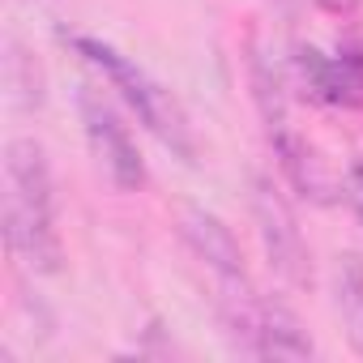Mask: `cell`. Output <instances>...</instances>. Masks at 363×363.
<instances>
[{
    "instance_id": "cell-12",
    "label": "cell",
    "mask_w": 363,
    "mask_h": 363,
    "mask_svg": "<svg viewBox=\"0 0 363 363\" xmlns=\"http://www.w3.org/2000/svg\"><path fill=\"white\" fill-rule=\"evenodd\" d=\"M320 5H325V9H333V13H350L359 0H320Z\"/></svg>"
},
{
    "instance_id": "cell-11",
    "label": "cell",
    "mask_w": 363,
    "mask_h": 363,
    "mask_svg": "<svg viewBox=\"0 0 363 363\" xmlns=\"http://www.w3.org/2000/svg\"><path fill=\"white\" fill-rule=\"evenodd\" d=\"M346 197H350V206H354V214H359V223H363V167L350 171V179H346Z\"/></svg>"
},
{
    "instance_id": "cell-5",
    "label": "cell",
    "mask_w": 363,
    "mask_h": 363,
    "mask_svg": "<svg viewBox=\"0 0 363 363\" xmlns=\"http://www.w3.org/2000/svg\"><path fill=\"white\" fill-rule=\"evenodd\" d=\"M295 69L303 82V94H312L325 107H363V48H342L337 56H325L316 48L295 52Z\"/></svg>"
},
{
    "instance_id": "cell-6",
    "label": "cell",
    "mask_w": 363,
    "mask_h": 363,
    "mask_svg": "<svg viewBox=\"0 0 363 363\" xmlns=\"http://www.w3.org/2000/svg\"><path fill=\"white\" fill-rule=\"evenodd\" d=\"M179 235H184V244L197 252V261H206L223 286H248V265H244V248L235 240V231L201 210V206H184L179 210Z\"/></svg>"
},
{
    "instance_id": "cell-2",
    "label": "cell",
    "mask_w": 363,
    "mask_h": 363,
    "mask_svg": "<svg viewBox=\"0 0 363 363\" xmlns=\"http://www.w3.org/2000/svg\"><path fill=\"white\" fill-rule=\"evenodd\" d=\"M69 43H73V52H77L86 65H94V69L120 90V99L137 111V120H141L175 158L197 162V137H193L189 111L179 107V99H175L162 82H154L137 60L120 56L111 43H103V39H94V35H73Z\"/></svg>"
},
{
    "instance_id": "cell-8",
    "label": "cell",
    "mask_w": 363,
    "mask_h": 363,
    "mask_svg": "<svg viewBox=\"0 0 363 363\" xmlns=\"http://www.w3.org/2000/svg\"><path fill=\"white\" fill-rule=\"evenodd\" d=\"M248 82H252V99H257V111L265 120V133L278 137L291 128V111H286V86H282V73L265 60L261 48H252L248 56Z\"/></svg>"
},
{
    "instance_id": "cell-1",
    "label": "cell",
    "mask_w": 363,
    "mask_h": 363,
    "mask_svg": "<svg viewBox=\"0 0 363 363\" xmlns=\"http://www.w3.org/2000/svg\"><path fill=\"white\" fill-rule=\"evenodd\" d=\"M5 244L9 257L30 274L65 269L52 162L35 137H13L5 145Z\"/></svg>"
},
{
    "instance_id": "cell-7",
    "label": "cell",
    "mask_w": 363,
    "mask_h": 363,
    "mask_svg": "<svg viewBox=\"0 0 363 363\" xmlns=\"http://www.w3.org/2000/svg\"><path fill=\"white\" fill-rule=\"evenodd\" d=\"M269 141H274V154H278V162H282L286 184H291L299 197H308V201H316V206L337 201V179L329 175L320 150H316L308 137H299L295 128H286V133H278V137H269Z\"/></svg>"
},
{
    "instance_id": "cell-4",
    "label": "cell",
    "mask_w": 363,
    "mask_h": 363,
    "mask_svg": "<svg viewBox=\"0 0 363 363\" xmlns=\"http://www.w3.org/2000/svg\"><path fill=\"white\" fill-rule=\"evenodd\" d=\"M252 218H257V235H261L269 269L286 286L308 291L312 286V252L303 244V231L295 223L291 201L269 184V179H252Z\"/></svg>"
},
{
    "instance_id": "cell-10",
    "label": "cell",
    "mask_w": 363,
    "mask_h": 363,
    "mask_svg": "<svg viewBox=\"0 0 363 363\" xmlns=\"http://www.w3.org/2000/svg\"><path fill=\"white\" fill-rule=\"evenodd\" d=\"M5 52H9V56H5V82H9V90H13V103H18V107H39V103H43V73H39L35 56H30L18 39H9Z\"/></svg>"
},
{
    "instance_id": "cell-9",
    "label": "cell",
    "mask_w": 363,
    "mask_h": 363,
    "mask_svg": "<svg viewBox=\"0 0 363 363\" xmlns=\"http://www.w3.org/2000/svg\"><path fill=\"white\" fill-rule=\"evenodd\" d=\"M337 312L350 350L363 354V257H337Z\"/></svg>"
},
{
    "instance_id": "cell-3",
    "label": "cell",
    "mask_w": 363,
    "mask_h": 363,
    "mask_svg": "<svg viewBox=\"0 0 363 363\" xmlns=\"http://www.w3.org/2000/svg\"><path fill=\"white\" fill-rule=\"evenodd\" d=\"M77 111H82V128H86V141L94 150L103 175L120 193H141L145 189V158L137 154V141H133L128 124L120 120V111L94 86L77 90Z\"/></svg>"
}]
</instances>
